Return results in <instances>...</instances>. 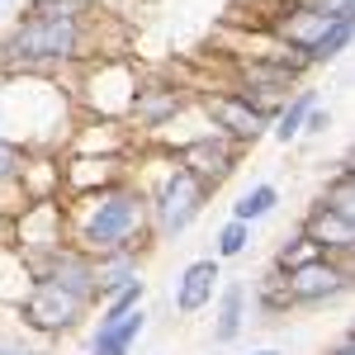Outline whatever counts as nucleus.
Wrapping results in <instances>:
<instances>
[{
    "mask_svg": "<svg viewBox=\"0 0 355 355\" xmlns=\"http://www.w3.org/2000/svg\"><path fill=\"white\" fill-rule=\"evenodd\" d=\"M67 242L85 256H110V251H142L152 246V218H147V194L137 180H119L110 190L81 194L62 204Z\"/></svg>",
    "mask_w": 355,
    "mask_h": 355,
    "instance_id": "1",
    "label": "nucleus"
},
{
    "mask_svg": "<svg viewBox=\"0 0 355 355\" xmlns=\"http://www.w3.org/2000/svg\"><path fill=\"white\" fill-rule=\"evenodd\" d=\"M90 15H19L0 38V67L5 71H62L90 62Z\"/></svg>",
    "mask_w": 355,
    "mask_h": 355,
    "instance_id": "2",
    "label": "nucleus"
},
{
    "mask_svg": "<svg viewBox=\"0 0 355 355\" xmlns=\"http://www.w3.org/2000/svg\"><path fill=\"white\" fill-rule=\"evenodd\" d=\"M142 194H147L152 242H175L180 232H190L194 223H199V214L209 209V199H214V190L199 175H190L175 157H171V166H166L152 185H142Z\"/></svg>",
    "mask_w": 355,
    "mask_h": 355,
    "instance_id": "3",
    "label": "nucleus"
},
{
    "mask_svg": "<svg viewBox=\"0 0 355 355\" xmlns=\"http://www.w3.org/2000/svg\"><path fill=\"white\" fill-rule=\"evenodd\" d=\"M90 313V303H81L76 294L57 289L53 279H33L24 289V299L15 303V322L24 331H33L38 341H57L67 331H76Z\"/></svg>",
    "mask_w": 355,
    "mask_h": 355,
    "instance_id": "4",
    "label": "nucleus"
},
{
    "mask_svg": "<svg viewBox=\"0 0 355 355\" xmlns=\"http://www.w3.org/2000/svg\"><path fill=\"white\" fill-rule=\"evenodd\" d=\"M284 289H289L294 308H327V303L351 294V261L313 256L294 270H284Z\"/></svg>",
    "mask_w": 355,
    "mask_h": 355,
    "instance_id": "5",
    "label": "nucleus"
},
{
    "mask_svg": "<svg viewBox=\"0 0 355 355\" xmlns=\"http://www.w3.org/2000/svg\"><path fill=\"white\" fill-rule=\"evenodd\" d=\"M242 152L246 147H237V142H227L223 133H214V128H204V133H194L190 142H180L171 157L185 166L190 175H199L209 190H218L223 180H232V171L242 166Z\"/></svg>",
    "mask_w": 355,
    "mask_h": 355,
    "instance_id": "6",
    "label": "nucleus"
},
{
    "mask_svg": "<svg viewBox=\"0 0 355 355\" xmlns=\"http://www.w3.org/2000/svg\"><path fill=\"white\" fill-rule=\"evenodd\" d=\"M199 110H204L214 133H223L227 142H237V147H256L261 137L270 133V123L251 110L237 90H204L199 95Z\"/></svg>",
    "mask_w": 355,
    "mask_h": 355,
    "instance_id": "7",
    "label": "nucleus"
},
{
    "mask_svg": "<svg viewBox=\"0 0 355 355\" xmlns=\"http://www.w3.org/2000/svg\"><path fill=\"white\" fill-rule=\"evenodd\" d=\"M336 19H355V15H318V10H303V5L289 0L284 10H275L270 19H266V38H275L279 48H289V53H299L308 62V53L331 33Z\"/></svg>",
    "mask_w": 355,
    "mask_h": 355,
    "instance_id": "8",
    "label": "nucleus"
},
{
    "mask_svg": "<svg viewBox=\"0 0 355 355\" xmlns=\"http://www.w3.org/2000/svg\"><path fill=\"white\" fill-rule=\"evenodd\" d=\"M190 110V90L175 81H137L133 100H128V123H137V133H162L166 123H175Z\"/></svg>",
    "mask_w": 355,
    "mask_h": 355,
    "instance_id": "9",
    "label": "nucleus"
},
{
    "mask_svg": "<svg viewBox=\"0 0 355 355\" xmlns=\"http://www.w3.org/2000/svg\"><path fill=\"white\" fill-rule=\"evenodd\" d=\"M299 232H303V242L313 246L318 256H331V261H351V256H355V218L331 214L322 199H313V204H308Z\"/></svg>",
    "mask_w": 355,
    "mask_h": 355,
    "instance_id": "10",
    "label": "nucleus"
},
{
    "mask_svg": "<svg viewBox=\"0 0 355 355\" xmlns=\"http://www.w3.org/2000/svg\"><path fill=\"white\" fill-rule=\"evenodd\" d=\"M38 279H53L57 289H67V294H76L81 303H100V294H95V261L85 256V251H76L71 242H62L57 251H48L43 256V270H38Z\"/></svg>",
    "mask_w": 355,
    "mask_h": 355,
    "instance_id": "11",
    "label": "nucleus"
},
{
    "mask_svg": "<svg viewBox=\"0 0 355 355\" xmlns=\"http://www.w3.org/2000/svg\"><path fill=\"white\" fill-rule=\"evenodd\" d=\"M218 284H223V261H214V256H199V261H190L185 270L175 275L171 308H175L180 318H194V313H204V308L214 303Z\"/></svg>",
    "mask_w": 355,
    "mask_h": 355,
    "instance_id": "12",
    "label": "nucleus"
},
{
    "mask_svg": "<svg viewBox=\"0 0 355 355\" xmlns=\"http://www.w3.org/2000/svg\"><path fill=\"white\" fill-rule=\"evenodd\" d=\"M214 346H237L242 341L246 322H251V299H246V284L242 279H223L218 294H214Z\"/></svg>",
    "mask_w": 355,
    "mask_h": 355,
    "instance_id": "13",
    "label": "nucleus"
},
{
    "mask_svg": "<svg viewBox=\"0 0 355 355\" xmlns=\"http://www.w3.org/2000/svg\"><path fill=\"white\" fill-rule=\"evenodd\" d=\"M147 308H133L128 318H119L114 327H95L90 336V355H133L137 341H142V331H147Z\"/></svg>",
    "mask_w": 355,
    "mask_h": 355,
    "instance_id": "14",
    "label": "nucleus"
},
{
    "mask_svg": "<svg viewBox=\"0 0 355 355\" xmlns=\"http://www.w3.org/2000/svg\"><path fill=\"white\" fill-rule=\"evenodd\" d=\"M90 261H95V294H100V303L110 294H119L123 284L142 279V251H110V256H90Z\"/></svg>",
    "mask_w": 355,
    "mask_h": 355,
    "instance_id": "15",
    "label": "nucleus"
},
{
    "mask_svg": "<svg viewBox=\"0 0 355 355\" xmlns=\"http://www.w3.org/2000/svg\"><path fill=\"white\" fill-rule=\"evenodd\" d=\"M246 299H251V308H256L266 322H279V318H289V313H294L289 289H284V270H275V266H266V275L246 289Z\"/></svg>",
    "mask_w": 355,
    "mask_h": 355,
    "instance_id": "16",
    "label": "nucleus"
},
{
    "mask_svg": "<svg viewBox=\"0 0 355 355\" xmlns=\"http://www.w3.org/2000/svg\"><path fill=\"white\" fill-rule=\"evenodd\" d=\"M313 105H318V85L303 81L299 90L289 95V105L275 114V123H270V137H275V142H284V147H289V142H299L303 119H308V110H313Z\"/></svg>",
    "mask_w": 355,
    "mask_h": 355,
    "instance_id": "17",
    "label": "nucleus"
},
{
    "mask_svg": "<svg viewBox=\"0 0 355 355\" xmlns=\"http://www.w3.org/2000/svg\"><path fill=\"white\" fill-rule=\"evenodd\" d=\"M318 199L327 204L331 214L355 218V166H351V157H341V162H336V171L327 175V185H322V194H318Z\"/></svg>",
    "mask_w": 355,
    "mask_h": 355,
    "instance_id": "18",
    "label": "nucleus"
},
{
    "mask_svg": "<svg viewBox=\"0 0 355 355\" xmlns=\"http://www.w3.org/2000/svg\"><path fill=\"white\" fill-rule=\"evenodd\" d=\"M275 209H279V185L261 180V185H251V190H246L242 199L232 204V218H237V223H251V227H256L261 218H270Z\"/></svg>",
    "mask_w": 355,
    "mask_h": 355,
    "instance_id": "19",
    "label": "nucleus"
},
{
    "mask_svg": "<svg viewBox=\"0 0 355 355\" xmlns=\"http://www.w3.org/2000/svg\"><path fill=\"white\" fill-rule=\"evenodd\" d=\"M142 299H147V279H133V284H123L119 294H110V299L100 303V318H95V327H114L119 318H128L133 308H142Z\"/></svg>",
    "mask_w": 355,
    "mask_h": 355,
    "instance_id": "20",
    "label": "nucleus"
},
{
    "mask_svg": "<svg viewBox=\"0 0 355 355\" xmlns=\"http://www.w3.org/2000/svg\"><path fill=\"white\" fill-rule=\"evenodd\" d=\"M246 246H251V223L227 218L214 237V261H237V256H246Z\"/></svg>",
    "mask_w": 355,
    "mask_h": 355,
    "instance_id": "21",
    "label": "nucleus"
},
{
    "mask_svg": "<svg viewBox=\"0 0 355 355\" xmlns=\"http://www.w3.org/2000/svg\"><path fill=\"white\" fill-rule=\"evenodd\" d=\"M28 162H33V152L19 147V142H10V137H0V190H10V185H19L24 180Z\"/></svg>",
    "mask_w": 355,
    "mask_h": 355,
    "instance_id": "22",
    "label": "nucleus"
},
{
    "mask_svg": "<svg viewBox=\"0 0 355 355\" xmlns=\"http://www.w3.org/2000/svg\"><path fill=\"white\" fill-rule=\"evenodd\" d=\"M0 355H48V341H38L15 322V327H0Z\"/></svg>",
    "mask_w": 355,
    "mask_h": 355,
    "instance_id": "23",
    "label": "nucleus"
},
{
    "mask_svg": "<svg viewBox=\"0 0 355 355\" xmlns=\"http://www.w3.org/2000/svg\"><path fill=\"white\" fill-rule=\"evenodd\" d=\"M313 256H318V251H313V246L303 242V232H289V237H284V242L275 246V270H294V266H303V261H313Z\"/></svg>",
    "mask_w": 355,
    "mask_h": 355,
    "instance_id": "24",
    "label": "nucleus"
},
{
    "mask_svg": "<svg viewBox=\"0 0 355 355\" xmlns=\"http://www.w3.org/2000/svg\"><path fill=\"white\" fill-rule=\"evenodd\" d=\"M24 15H95V0H28Z\"/></svg>",
    "mask_w": 355,
    "mask_h": 355,
    "instance_id": "25",
    "label": "nucleus"
},
{
    "mask_svg": "<svg viewBox=\"0 0 355 355\" xmlns=\"http://www.w3.org/2000/svg\"><path fill=\"white\" fill-rule=\"evenodd\" d=\"M322 133H331V110L313 105V110H308V119H303V133L299 137H322Z\"/></svg>",
    "mask_w": 355,
    "mask_h": 355,
    "instance_id": "26",
    "label": "nucleus"
},
{
    "mask_svg": "<svg viewBox=\"0 0 355 355\" xmlns=\"http://www.w3.org/2000/svg\"><path fill=\"white\" fill-rule=\"evenodd\" d=\"M327 355H355V336H351V327L341 331V341H336V346H331Z\"/></svg>",
    "mask_w": 355,
    "mask_h": 355,
    "instance_id": "27",
    "label": "nucleus"
},
{
    "mask_svg": "<svg viewBox=\"0 0 355 355\" xmlns=\"http://www.w3.org/2000/svg\"><path fill=\"white\" fill-rule=\"evenodd\" d=\"M246 355H284L279 346H261V351H246Z\"/></svg>",
    "mask_w": 355,
    "mask_h": 355,
    "instance_id": "28",
    "label": "nucleus"
},
{
    "mask_svg": "<svg viewBox=\"0 0 355 355\" xmlns=\"http://www.w3.org/2000/svg\"><path fill=\"white\" fill-rule=\"evenodd\" d=\"M5 76H10V71H5V67H0V90H5Z\"/></svg>",
    "mask_w": 355,
    "mask_h": 355,
    "instance_id": "29",
    "label": "nucleus"
},
{
    "mask_svg": "<svg viewBox=\"0 0 355 355\" xmlns=\"http://www.w3.org/2000/svg\"><path fill=\"white\" fill-rule=\"evenodd\" d=\"M209 355H223V351H218V346H214V351H209Z\"/></svg>",
    "mask_w": 355,
    "mask_h": 355,
    "instance_id": "30",
    "label": "nucleus"
},
{
    "mask_svg": "<svg viewBox=\"0 0 355 355\" xmlns=\"http://www.w3.org/2000/svg\"><path fill=\"white\" fill-rule=\"evenodd\" d=\"M0 5H5V0H0Z\"/></svg>",
    "mask_w": 355,
    "mask_h": 355,
    "instance_id": "31",
    "label": "nucleus"
}]
</instances>
